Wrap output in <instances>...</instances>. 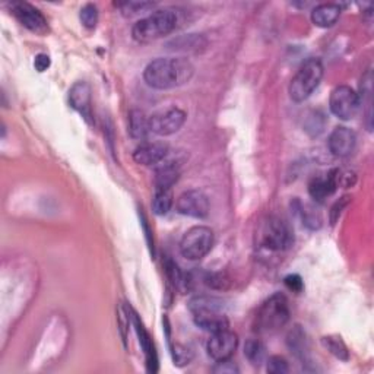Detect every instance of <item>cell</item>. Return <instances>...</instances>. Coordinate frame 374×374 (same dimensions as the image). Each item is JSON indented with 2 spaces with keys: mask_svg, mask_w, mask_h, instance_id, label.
I'll list each match as a JSON object with an SVG mask.
<instances>
[{
  "mask_svg": "<svg viewBox=\"0 0 374 374\" xmlns=\"http://www.w3.org/2000/svg\"><path fill=\"white\" fill-rule=\"evenodd\" d=\"M193 66L183 57H159L145 68L143 79L151 88L171 90L184 85L193 76Z\"/></svg>",
  "mask_w": 374,
  "mask_h": 374,
  "instance_id": "obj_1",
  "label": "cell"
},
{
  "mask_svg": "<svg viewBox=\"0 0 374 374\" xmlns=\"http://www.w3.org/2000/svg\"><path fill=\"white\" fill-rule=\"evenodd\" d=\"M189 310L193 315L195 323L203 329L215 334V332L228 329V319L224 313V301L211 296H198L189 303Z\"/></svg>",
  "mask_w": 374,
  "mask_h": 374,
  "instance_id": "obj_2",
  "label": "cell"
},
{
  "mask_svg": "<svg viewBox=\"0 0 374 374\" xmlns=\"http://www.w3.org/2000/svg\"><path fill=\"white\" fill-rule=\"evenodd\" d=\"M179 18L173 9H159L143 18L133 25L132 35L139 43H151L173 32L177 27Z\"/></svg>",
  "mask_w": 374,
  "mask_h": 374,
  "instance_id": "obj_3",
  "label": "cell"
},
{
  "mask_svg": "<svg viewBox=\"0 0 374 374\" xmlns=\"http://www.w3.org/2000/svg\"><path fill=\"white\" fill-rule=\"evenodd\" d=\"M289 320V306L284 294L277 293L269 297L258 310L255 330L258 334H274Z\"/></svg>",
  "mask_w": 374,
  "mask_h": 374,
  "instance_id": "obj_4",
  "label": "cell"
},
{
  "mask_svg": "<svg viewBox=\"0 0 374 374\" xmlns=\"http://www.w3.org/2000/svg\"><path fill=\"white\" fill-rule=\"evenodd\" d=\"M323 78V65L320 59L310 57L300 66L288 88L289 97L296 102L306 101L320 85Z\"/></svg>",
  "mask_w": 374,
  "mask_h": 374,
  "instance_id": "obj_5",
  "label": "cell"
},
{
  "mask_svg": "<svg viewBox=\"0 0 374 374\" xmlns=\"http://www.w3.org/2000/svg\"><path fill=\"white\" fill-rule=\"evenodd\" d=\"M214 247V231L210 227L196 225L187 230L180 241V253L189 260H200Z\"/></svg>",
  "mask_w": 374,
  "mask_h": 374,
  "instance_id": "obj_6",
  "label": "cell"
},
{
  "mask_svg": "<svg viewBox=\"0 0 374 374\" xmlns=\"http://www.w3.org/2000/svg\"><path fill=\"white\" fill-rule=\"evenodd\" d=\"M260 243L269 251L279 252L293 246L294 236L289 225L284 219L278 217H269L262 225Z\"/></svg>",
  "mask_w": 374,
  "mask_h": 374,
  "instance_id": "obj_7",
  "label": "cell"
},
{
  "mask_svg": "<svg viewBox=\"0 0 374 374\" xmlns=\"http://www.w3.org/2000/svg\"><path fill=\"white\" fill-rule=\"evenodd\" d=\"M361 101L358 94L346 85L337 87L330 94L329 107L334 116L341 120L354 119L360 110Z\"/></svg>",
  "mask_w": 374,
  "mask_h": 374,
  "instance_id": "obj_8",
  "label": "cell"
},
{
  "mask_svg": "<svg viewBox=\"0 0 374 374\" xmlns=\"http://www.w3.org/2000/svg\"><path fill=\"white\" fill-rule=\"evenodd\" d=\"M186 121V113L180 109H167L150 117V131L158 136H170L179 132Z\"/></svg>",
  "mask_w": 374,
  "mask_h": 374,
  "instance_id": "obj_9",
  "label": "cell"
},
{
  "mask_svg": "<svg viewBox=\"0 0 374 374\" xmlns=\"http://www.w3.org/2000/svg\"><path fill=\"white\" fill-rule=\"evenodd\" d=\"M239 346V337L230 329H224L212 334L211 339L207 341L206 351L210 357L215 361L230 360Z\"/></svg>",
  "mask_w": 374,
  "mask_h": 374,
  "instance_id": "obj_10",
  "label": "cell"
},
{
  "mask_svg": "<svg viewBox=\"0 0 374 374\" xmlns=\"http://www.w3.org/2000/svg\"><path fill=\"white\" fill-rule=\"evenodd\" d=\"M11 11L19 20V24H23L27 30L38 35H44L49 32L47 19L32 5L27 2H15L11 5Z\"/></svg>",
  "mask_w": 374,
  "mask_h": 374,
  "instance_id": "obj_11",
  "label": "cell"
},
{
  "mask_svg": "<svg viewBox=\"0 0 374 374\" xmlns=\"http://www.w3.org/2000/svg\"><path fill=\"white\" fill-rule=\"evenodd\" d=\"M177 211L191 218H205L210 214V199L200 191H187L177 199Z\"/></svg>",
  "mask_w": 374,
  "mask_h": 374,
  "instance_id": "obj_12",
  "label": "cell"
},
{
  "mask_svg": "<svg viewBox=\"0 0 374 374\" xmlns=\"http://www.w3.org/2000/svg\"><path fill=\"white\" fill-rule=\"evenodd\" d=\"M339 183L341 173L338 170H332L311 179L308 183V193L311 199H315L318 203H323L329 196L337 192Z\"/></svg>",
  "mask_w": 374,
  "mask_h": 374,
  "instance_id": "obj_13",
  "label": "cell"
},
{
  "mask_svg": "<svg viewBox=\"0 0 374 374\" xmlns=\"http://www.w3.org/2000/svg\"><path fill=\"white\" fill-rule=\"evenodd\" d=\"M329 150L338 158H345L356 150L357 136L351 129L345 126H338L329 136Z\"/></svg>",
  "mask_w": 374,
  "mask_h": 374,
  "instance_id": "obj_14",
  "label": "cell"
},
{
  "mask_svg": "<svg viewBox=\"0 0 374 374\" xmlns=\"http://www.w3.org/2000/svg\"><path fill=\"white\" fill-rule=\"evenodd\" d=\"M169 154V145L164 142H145L135 150L133 159L140 165H155Z\"/></svg>",
  "mask_w": 374,
  "mask_h": 374,
  "instance_id": "obj_15",
  "label": "cell"
},
{
  "mask_svg": "<svg viewBox=\"0 0 374 374\" xmlns=\"http://www.w3.org/2000/svg\"><path fill=\"white\" fill-rule=\"evenodd\" d=\"M69 102L71 106L82 114L88 123H92V111H91V87L87 82H76L69 91Z\"/></svg>",
  "mask_w": 374,
  "mask_h": 374,
  "instance_id": "obj_16",
  "label": "cell"
},
{
  "mask_svg": "<svg viewBox=\"0 0 374 374\" xmlns=\"http://www.w3.org/2000/svg\"><path fill=\"white\" fill-rule=\"evenodd\" d=\"M341 12V6L337 4H323L311 11V20L320 28H329L337 24Z\"/></svg>",
  "mask_w": 374,
  "mask_h": 374,
  "instance_id": "obj_17",
  "label": "cell"
},
{
  "mask_svg": "<svg viewBox=\"0 0 374 374\" xmlns=\"http://www.w3.org/2000/svg\"><path fill=\"white\" fill-rule=\"evenodd\" d=\"M133 322L138 330V335H139V342L145 351V356H147V363H148V371L155 373L157 367H158V360H157V352L152 344V339L150 338L148 332L145 330V327L142 326V323H139V319L136 318V315L133 313Z\"/></svg>",
  "mask_w": 374,
  "mask_h": 374,
  "instance_id": "obj_18",
  "label": "cell"
},
{
  "mask_svg": "<svg viewBox=\"0 0 374 374\" xmlns=\"http://www.w3.org/2000/svg\"><path fill=\"white\" fill-rule=\"evenodd\" d=\"M179 177L180 170L176 164L167 162L161 165L155 171V189H171Z\"/></svg>",
  "mask_w": 374,
  "mask_h": 374,
  "instance_id": "obj_19",
  "label": "cell"
},
{
  "mask_svg": "<svg viewBox=\"0 0 374 374\" xmlns=\"http://www.w3.org/2000/svg\"><path fill=\"white\" fill-rule=\"evenodd\" d=\"M129 132L133 139L142 140L148 136L150 131V117L145 116L140 110H132L129 114Z\"/></svg>",
  "mask_w": 374,
  "mask_h": 374,
  "instance_id": "obj_20",
  "label": "cell"
},
{
  "mask_svg": "<svg viewBox=\"0 0 374 374\" xmlns=\"http://www.w3.org/2000/svg\"><path fill=\"white\" fill-rule=\"evenodd\" d=\"M173 192L171 189H155V198L152 202V210L157 215L169 214L173 206Z\"/></svg>",
  "mask_w": 374,
  "mask_h": 374,
  "instance_id": "obj_21",
  "label": "cell"
},
{
  "mask_svg": "<svg viewBox=\"0 0 374 374\" xmlns=\"http://www.w3.org/2000/svg\"><path fill=\"white\" fill-rule=\"evenodd\" d=\"M300 215L303 219V224L310 228V230H319L322 227V215L311 205H301L300 206Z\"/></svg>",
  "mask_w": 374,
  "mask_h": 374,
  "instance_id": "obj_22",
  "label": "cell"
},
{
  "mask_svg": "<svg viewBox=\"0 0 374 374\" xmlns=\"http://www.w3.org/2000/svg\"><path fill=\"white\" fill-rule=\"evenodd\" d=\"M165 272H167V277L170 278L174 288H177L180 291H184L186 288H189V281L186 279L184 274L180 271V267L177 266V263L173 262L171 259L165 260Z\"/></svg>",
  "mask_w": 374,
  "mask_h": 374,
  "instance_id": "obj_23",
  "label": "cell"
},
{
  "mask_svg": "<svg viewBox=\"0 0 374 374\" xmlns=\"http://www.w3.org/2000/svg\"><path fill=\"white\" fill-rule=\"evenodd\" d=\"M323 345L337 358H339V360H348L349 358L348 349H346L345 344L342 342V339L339 337H326V338H323Z\"/></svg>",
  "mask_w": 374,
  "mask_h": 374,
  "instance_id": "obj_24",
  "label": "cell"
},
{
  "mask_svg": "<svg viewBox=\"0 0 374 374\" xmlns=\"http://www.w3.org/2000/svg\"><path fill=\"white\" fill-rule=\"evenodd\" d=\"M244 356L251 360L253 364H260L265 356V346L259 339L247 341L244 346Z\"/></svg>",
  "mask_w": 374,
  "mask_h": 374,
  "instance_id": "obj_25",
  "label": "cell"
},
{
  "mask_svg": "<svg viewBox=\"0 0 374 374\" xmlns=\"http://www.w3.org/2000/svg\"><path fill=\"white\" fill-rule=\"evenodd\" d=\"M79 18H80V23L84 27L87 28H95L97 23H98V9L95 5L92 4H87L84 8L80 9V13H79Z\"/></svg>",
  "mask_w": 374,
  "mask_h": 374,
  "instance_id": "obj_26",
  "label": "cell"
},
{
  "mask_svg": "<svg viewBox=\"0 0 374 374\" xmlns=\"http://www.w3.org/2000/svg\"><path fill=\"white\" fill-rule=\"evenodd\" d=\"M289 371V367H288V363L284 357H279V356H274L269 358L267 361V373L271 374H285Z\"/></svg>",
  "mask_w": 374,
  "mask_h": 374,
  "instance_id": "obj_27",
  "label": "cell"
},
{
  "mask_svg": "<svg viewBox=\"0 0 374 374\" xmlns=\"http://www.w3.org/2000/svg\"><path fill=\"white\" fill-rule=\"evenodd\" d=\"M119 8H121L123 11H129L131 15H135L138 12H143L145 9L152 8L154 4H145V2H126V4H119Z\"/></svg>",
  "mask_w": 374,
  "mask_h": 374,
  "instance_id": "obj_28",
  "label": "cell"
},
{
  "mask_svg": "<svg viewBox=\"0 0 374 374\" xmlns=\"http://www.w3.org/2000/svg\"><path fill=\"white\" fill-rule=\"evenodd\" d=\"M214 373H219V374H234V373H239V367L234 363H231L230 360L217 361V366L214 367Z\"/></svg>",
  "mask_w": 374,
  "mask_h": 374,
  "instance_id": "obj_29",
  "label": "cell"
},
{
  "mask_svg": "<svg viewBox=\"0 0 374 374\" xmlns=\"http://www.w3.org/2000/svg\"><path fill=\"white\" fill-rule=\"evenodd\" d=\"M284 281H285V285L291 291H294V293H301V291H303L304 284H303V281H301V278L298 275H288Z\"/></svg>",
  "mask_w": 374,
  "mask_h": 374,
  "instance_id": "obj_30",
  "label": "cell"
},
{
  "mask_svg": "<svg viewBox=\"0 0 374 374\" xmlns=\"http://www.w3.org/2000/svg\"><path fill=\"white\" fill-rule=\"evenodd\" d=\"M50 65H52V60H50V57H49L47 54H43V53H41V54H37V56H35L34 66H35V69H37L38 72H44V71H47V69L50 68Z\"/></svg>",
  "mask_w": 374,
  "mask_h": 374,
  "instance_id": "obj_31",
  "label": "cell"
},
{
  "mask_svg": "<svg viewBox=\"0 0 374 374\" xmlns=\"http://www.w3.org/2000/svg\"><path fill=\"white\" fill-rule=\"evenodd\" d=\"M346 202H348V198H342L339 202H337L334 205V207H332V212H330V221H332V224L337 222V219L339 218V215L342 212V207L346 205Z\"/></svg>",
  "mask_w": 374,
  "mask_h": 374,
  "instance_id": "obj_32",
  "label": "cell"
}]
</instances>
